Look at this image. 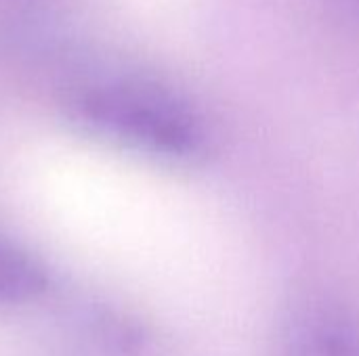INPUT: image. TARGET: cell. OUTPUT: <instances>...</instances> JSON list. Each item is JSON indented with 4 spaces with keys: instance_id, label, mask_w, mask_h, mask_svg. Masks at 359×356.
<instances>
[{
    "instance_id": "obj_1",
    "label": "cell",
    "mask_w": 359,
    "mask_h": 356,
    "mask_svg": "<svg viewBox=\"0 0 359 356\" xmlns=\"http://www.w3.org/2000/svg\"><path fill=\"white\" fill-rule=\"evenodd\" d=\"M74 113L99 134L141 153L187 159L202 151L204 130L189 103L137 73H107L74 97Z\"/></svg>"
},
{
    "instance_id": "obj_2",
    "label": "cell",
    "mask_w": 359,
    "mask_h": 356,
    "mask_svg": "<svg viewBox=\"0 0 359 356\" xmlns=\"http://www.w3.org/2000/svg\"><path fill=\"white\" fill-rule=\"evenodd\" d=\"M282 356H359V334L341 311L313 304L288 323Z\"/></svg>"
},
{
    "instance_id": "obj_3",
    "label": "cell",
    "mask_w": 359,
    "mask_h": 356,
    "mask_svg": "<svg viewBox=\"0 0 359 356\" xmlns=\"http://www.w3.org/2000/svg\"><path fill=\"white\" fill-rule=\"evenodd\" d=\"M46 287V269L27 250L0 235V308L29 304Z\"/></svg>"
}]
</instances>
